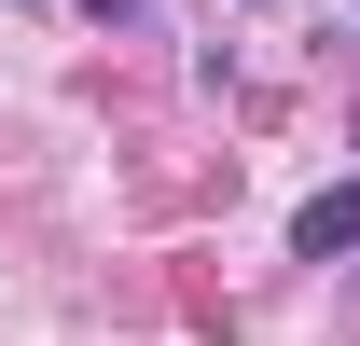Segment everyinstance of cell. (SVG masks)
I'll use <instances>...</instances> for the list:
<instances>
[{"instance_id": "obj_1", "label": "cell", "mask_w": 360, "mask_h": 346, "mask_svg": "<svg viewBox=\"0 0 360 346\" xmlns=\"http://www.w3.org/2000/svg\"><path fill=\"white\" fill-rule=\"evenodd\" d=\"M291 250H305V263H360V180H333V194L291 208Z\"/></svg>"}, {"instance_id": "obj_2", "label": "cell", "mask_w": 360, "mask_h": 346, "mask_svg": "<svg viewBox=\"0 0 360 346\" xmlns=\"http://www.w3.org/2000/svg\"><path fill=\"white\" fill-rule=\"evenodd\" d=\"M84 14H139V0H84Z\"/></svg>"}]
</instances>
